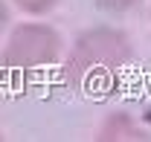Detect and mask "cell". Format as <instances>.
I'll list each match as a JSON object with an SVG mask.
<instances>
[{
  "mask_svg": "<svg viewBox=\"0 0 151 142\" xmlns=\"http://www.w3.org/2000/svg\"><path fill=\"white\" fill-rule=\"evenodd\" d=\"M131 61V41L119 29L96 26L78 35L73 52L64 64V78L76 87L96 90L102 84H111L125 64Z\"/></svg>",
  "mask_w": 151,
  "mask_h": 142,
  "instance_id": "1",
  "label": "cell"
},
{
  "mask_svg": "<svg viewBox=\"0 0 151 142\" xmlns=\"http://www.w3.org/2000/svg\"><path fill=\"white\" fill-rule=\"evenodd\" d=\"M61 49V38L47 23H20L9 35V44L3 49V64L18 72H32L47 64H52Z\"/></svg>",
  "mask_w": 151,
  "mask_h": 142,
  "instance_id": "2",
  "label": "cell"
},
{
  "mask_svg": "<svg viewBox=\"0 0 151 142\" xmlns=\"http://www.w3.org/2000/svg\"><path fill=\"white\" fill-rule=\"evenodd\" d=\"M102 139H111V142H125V139H148V133L139 128V125L134 122L131 116H125V113H116L111 116L105 128H102V133H99Z\"/></svg>",
  "mask_w": 151,
  "mask_h": 142,
  "instance_id": "3",
  "label": "cell"
},
{
  "mask_svg": "<svg viewBox=\"0 0 151 142\" xmlns=\"http://www.w3.org/2000/svg\"><path fill=\"white\" fill-rule=\"evenodd\" d=\"M23 12H32V15H41V12H50L55 0H15Z\"/></svg>",
  "mask_w": 151,
  "mask_h": 142,
  "instance_id": "4",
  "label": "cell"
},
{
  "mask_svg": "<svg viewBox=\"0 0 151 142\" xmlns=\"http://www.w3.org/2000/svg\"><path fill=\"white\" fill-rule=\"evenodd\" d=\"M105 12H128L131 6H137L139 0H96Z\"/></svg>",
  "mask_w": 151,
  "mask_h": 142,
  "instance_id": "5",
  "label": "cell"
},
{
  "mask_svg": "<svg viewBox=\"0 0 151 142\" xmlns=\"http://www.w3.org/2000/svg\"><path fill=\"white\" fill-rule=\"evenodd\" d=\"M3 26H6V3L0 0V29H3Z\"/></svg>",
  "mask_w": 151,
  "mask_h": 142,
  "instance_id": "6",
  "label": "cell"
}]
</instances>
